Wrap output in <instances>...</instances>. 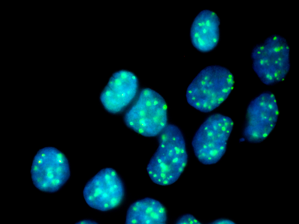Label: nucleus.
<instances>
[{"label":"nucleus","mask_w":299,"mask_h":224,"mask_svg":"<svg viewBox=\"0 0 299 224\" xmlns=\"http://www.w3.org/2000/svg\"><path fill=\"white\" fill-rule=\"evenodd\" d=\"M234 78L227 68L212 65L201 70L188 86L186 97L188 103L204 113L219 107L233 89Z\"/></svg>","instance_id":"1"},{"label":"nucleus","mask_w":299,"mask_h":224,"mask_svg":"<svg viewBox=\"0 0 299 224\" xmlns=\"http://www.w3.org/2000/svg\"><path fill=\"white\" fill-rule=\"evenodd\" d=\"M167 104L163 97L154 90L142 89L125 113L124 125L144 137L159 136L166 127L168 121Z\"/></svg>","instance_id":"2"},{"label":"nucleus","mask_w":299,"mask_h":224,"mask_svg":"<svg viewBox=\"0 0 299 224\" xmlns=\"http://www.w3.org/2000/svg\"><path fill=\"white\" fill-rule=\"evenodd\" d=\"M230 117L215 113L207 117L194 133L192 141L194 154L205 165L215 164L223 157L234 127Z\"/></svg>","instance_id":"3"},{"label":"nucleus","mask_w":299,"mask_h":224,"mask_svg":"<svg viewBox=\"0 0 299 224\" xmlns=\"http://www.w3.org/2000/svg\"><path fill=\"white\" fill-rule=\"evenodd\" d=\"M280 112L275 95L265 90L248 103L241 125L239 143L260 144L275 129Z\"/></svg>","instance_id":"4"},{"label":"nucleus","mask_w":299,"mask_h":224,"mask_svg":"<svg viewBox=\"0 0 299 224\" xmlns=\"http://www.w3.org/2000/svg\"><path fill=\"white\" fill-rule=\"evenodd\" d=\"M251 58L253 70L267 86H274L283 81L290 70L289 45L278 34L271 35L255 46Z\"/></svg>","instance_id":"5"},{"label":"nucleus","mask_w":299,"mask_h":224,"mask_svg":"<svg viewBox=\"0 0 299 224\" xmlns=\"http://www.w3.org/2000/svg\"><path fill=\"white\" fill-rule=\"evenodd\" d=\"M30 174L33 185L38 190L47 194L55 193L64 186L70 177L68 157L56 147H41L34 156Z\"/></svg>","instance_id":"6"},{"label":"nucleus","mask_w":299,"mask_h":224,"mask_svg":"<svg viewBox=\"0 0 299 224\" xmlns=\"http://www.w3.org/2000/svg\"><path fill=\"white\" fill-rule=\"evenodd\" d=\"M84 199L91 208L102 212L121 206L127 195L125 183L120 174L111 167H104L87 182L83 192Z\"/></svg>","instance_id":"7"},{"label":"nucleus","mask_w":299,"mask_h":224,"mask_svg":"<svg viewBox=\"0 0 299 224\" xmlns=\"http://www.w3.org/2000/svg\"><path fill=\"white\" fill-rule=\"evenodd\" d=\"M138 89V79L133 73L125 70H119L112 75L102 91L101 103L107 112L119 114L133 101Z\"/></svg>","instance_id":"8"},{"label":"nucleus","mask_w":299,"mask_h":224,"mask_svg":"<svg viewBox=\"0 0 299 224\" xmlns=\"http://www.w3.org/2000/svg\"><path fill=\"white\" fill-rule=\"evenodd\" d=\"M220 18L215 11L204 9L199 12L190 28V38L193 47L202 53L215 49L220 39Z\"/></svg>","instance_id":"9"},{"label":"nucleus","mask_w":299,"mask_h":224,"mask_svg":"<svg viewBox=\"0 0 299 224\" xmlns=\"http://www.w3.org/2000/svg\"><path fill=\"white\" fill-rule=\"evenodd\" d=\"M167 211L159 200L150 197L139 199L129 206L126 213L127 224H165L168 222Z\"/></svg>","instance_id":"10"},{"label":"nucleus","mask_w":299,"mask_h":224,"mask_svg":"<svg viewBox=\"0 0 299 224\" xmlns=\"http://www.w3.org/2000/svg\"><path fill=\"white\" fill-rule=\"evenodd\" d=\"M175 224H208V221L202 220L195 215L189 213L180 215L175 220Z\"/></svg>","instance_id":"11"},{"label":"nucleus","mask_w":299,"mask_h":224,"mask_svg":"<svg viewBox=\"0 0 299 224\" xmlns=\"http://www.w3.org/2000/svg\"><path fill=\"white\" fill-rule=\"evenodd\" d=\"M236 223L230 218L226 217H221L216 218L209 220V224H234Z\"/></svg>","instance_id":"12"}]
</instances>
